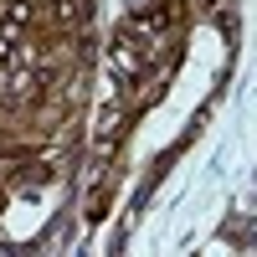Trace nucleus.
Instances as JSON below:
<instances>
[{"label": "nucleus", "instance_id": "1", "mask_svg": "<svg viewBox=\"0 0 257 257\" xmlns=\"http://www.w3.org/2000/svg\"><path fill=\"white\" fill-rule=\"evenodd\" d=\"M31 88H36V82H31V72H26V67H11V72H0V93H6L11 103H21Z\"/></svg>", "mask_w": 257, "mask_h": 257}, {"label": "nucleus", "instance_id": "5", "mask_svg": "<svg viewBox=\"0 0 257 257\" xmlns=\"http://www.w3.org/2000/svg\"><path fill=\"white\" fill-rule=\"evenodd\" d=\"M113 62H118L123 72H134V52H128V47H113Z\"/></svg>", "mask_w": 257, "mask_h": 257}, {"label": "nucleus", "instance_id": "2", "mask_svg": "<svg viewBox=\"0 0 257 257\" xmlns=\"http://www.w3.org/2000/svg\"><path fill=\"white\" fill-rule=\"evenodd\" d=\"M118 128V108H103V118H98V139H108Z\"/></svg>", "mask_w": 257, "mask_h": 257}, {"label": "nucleus", "instance_id": "3", "mask_svg": "<svg viewBox=\"0 0 257 257\" xmlns=\"http://www.w3.org/2000/svg\"><path fill=\"white\" fill-rule=\"evenodd\" d=\"M16 36H21V26H0V57L16 52Z\"/></svg>", "mask_w": 257, "mask_h": 257}, {"label": "nucleus", "instance_id": "6", "mask_svg": "<svg viewBox=\"0 0 257 257\" xmlns=\"http://www.w3.org/2000/svg\"><path fill=\"white\" fill-rule=\"evenodd\" d=\"M57 16H62V21H72V16H77V6H72V0H57Z\"/></svg>", "mask_w": 257, "mask_h": 257}, {"label": "nucleus", "instance_id": "4", "mask_svg": "<svg viewBox=\"0 0 257 257\" xmlns=\"http://www.w3.org/2000/svg\"><path fill=\"white\" fill-rule=\"evenodd\" d=\"M26 16H31L26 0H11V26H26Z\"/></svg>", "mask_w": 257, "mask_h": 257}]
</instances>
